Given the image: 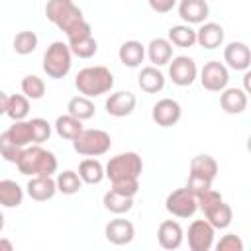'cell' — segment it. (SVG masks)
Masks as SVG:
<instances>
[{
	"label": "cell",
	"mask_w": 251,
	"mask_h": 251,
	"mask_svg": "<svg viewBox=\"0 0 251 251\" xmlns=\"http://www.w3.org/2000/svg\"><path fill=\"white\" fill-rule=\"evenodd\" d=\"M55 131H57V135L59 137H63V139H69V141H73L84 127H82V122L80 120H76V118H73L71 114H63V116H59L57 120H55Z\"/></svg>",
	"instance_id": "cell-29"
},
{
	"label": "cell",
	"mask_w": 251,
	"mask_h": 251,
	"mask_svg": "<svg viewBox=\"0 0 251 251\" xmlns=\"http://www.w3.org/2000/svg\"><path fill=\"white\" fill-rule=\"evenodd\" d=\"M37 43H39L37 33H35V31H29V29H24V31H18V33H16L12 45H14V51H16L18 55H29V53L35 51Z\"/></svg>",
	"instance_id": "cell-34"
},
{
	"label": "cell",
	"mask_w": 251,
	"mask_h": 251,
	"mask_svg": "<svg viewBox=\"0 0 251 251\" xmlns=\"http://www.w3.org/2000/svg\"><path fill=\"white\" fill-rule=\"evenodd\" d=\"M151 10L157 14H167L176 6V0H147Z\"/></svg>",
	"instance_id": "cell-42"
},
{
	"label": "cell",
	"mask_w": 251,
	"mask_h": 251,
	"mask_svg": "<svg viewBox=\"0 0 251 251\" xmlns=\"http://www.w3.org/2000/svg\"><path fill=\"white\" fill-rule=\"evenodd\" d=\"M224 61L233 71H247L251 65V51L249 45L243 41H231L224 47Z\"/></svg>",
	"instance_id": "cell-14"
},
{
	"label": "cell",
	"mask_w": 251,
	"mask_h": 251,
	"mask_svg": "<svg viewBox=\"0 0 251 251\" xmlns=\"http://www.w3.org/2000/svg\"><path fill=\"white\" fill-rule=\"evenodd\" d=\"M167 39L171 41V45L176 47H192L196 43V29H192L188 24H178L169 29Z\"/></svg>",
	"instance_id": "cell-30"
},
{
	"label": "cell",
	"mask_w": 251,
	"mask_h": 251,
	"mask_svg": "<svg viewBox=\"0 0 251 251\" xmlns=\"http://www.w3.org/2000/svg\"><path fill=\"white\" fill-rule=\"evenodd\" d=\"M45 16L53 25L65 31V35H69L73 29H76L84 22L82 10L73 0H47Z\"/></svg>",
	"instance_id": "cell-3"
},
{
	"label": "cell",
	"mask_w": 251,
	"mask_h": 251,
	"mask_svg": "<svg viewBox=\"0 0 251 251\" xmlns=\"http://www.w3.org/2000/svg\"><path fill=\"white\" fill-rule=\"evenodd\" d=\"M141 171H143V161L135 151L118 153L104 167V175L110 178L112 184L126 180H139Z\"/></svg>",
	"instance_id": "cell-4"
},
{
	"label": "cell",
	"mask_w": 251,
	"mask_h": 251,
	"mask_svg": "<svg viewBox=\"0 0 251 251\" xmlns=\"http://www.w3.org/2000/svg\"><path fill=\"white\" fill-rule=\"evenodd\" d=\"M22 202H24V188L12 178L0 180V206L18 208Z\"/></svg>",
	"instance_id": "cell-25"
},
{
	"label": "cell",
	"mask_w": 251,
	"mask_h": 251,
	"mask_svg": "<svg viewBox=\"0 0 251 251\" xmlns=\"http://www.w3.org/2000/svg\"><path fill=\"white\" fill-rule=\"evenodd\" d=\"M178 16L188 24H204L210 16V6L206 0H180L178 2Z\"/></svg>",
	"instance_id": "cell-17"
},
{
	"label": "cell",
	"mask_w": 251,
	"mask_h": 251,
	"mask_svg": "<svg viewBox=\"0 0 251 251\" xmlns=\"http://www.w3.org/2000/svg\"><path fill=\"white\" fill-rule=\"evenodd\" d=\"M118 59L122 65L129 67V69H137L145 59V45L135 39L124 41L118 49Z\"/></svg>",
	"instance_id": "cell-21"
},
{
	"label": "cell",
	"mask_w": 251,
	"mask_h": 251,
	"mask_svg": "<svg viewBox=\"0 0 251 251\" xmlns=\"http://www.w3.org/2000/svg\"><path fill=\"white\" fill-rule=\"evenodd\" d=\"M165 208L169 214L176 216V218H190L196 214L198 210V200H196V194L190 192L186 186L184 188H176L173 190L167 200H165Z\"/></svg>",
	"instance_id": "cell-7"
},
{
	"label": "cell",
	"mask_w": 251,
	"mask_h": 251,
	"mask_svg": "<svg viewBox=\"0 0 251 251\" xmlns=\"http://www.w3.org/2000/svg\"><path fill=\"white\" fill-rule=\"evenodd\" d=\"M29 114V98L24 94H12L8 96V106H6V116L12 122L25 120Z\"/></svg>",
	"instance_id": "cell-31"
},
{
	"label": "cell",
	"mask_w": 251,
	"mask_h": 251,
	"mask_svg": "<svg viewBox=\"0 0 251 251\" xmlns=\"http://www.w3.org/2000/svg\"><path fill=\"white\" fill-rule=\"evenodd\" d=\"M29 127H31V141H33L31 145H41L51 137V124L43 118H31Z\"/></svg>",
	"instance_id": "cell-37"
},
{
	"label": "cell",
	"mask_w": 251,
	"mask_h": 251,
	"mask_svg": "<svg viewBox=\"0 0 251 251\" xmlns=\"http://www.w3.org/2000/svg\"><path fill=\"white\" fill-rule=\"evenodd\" d=\"M190 175L214 182V178L218 176V161L206 153L196 155L190 159Z\"/></svg>",
	"instance_id": "cell-23"
},
{
	"label": "cell",
	"mask_w": 251,
	"mask_h": 251,
	"mask_svg": "<svg viewBox=\"0 0 251 251\" xmlns=\"http://www.w3.org/2000/svg\"><path fill=\"white\" fill-rule=\"evenodd\" d=\"M94 112H96V108H94L92 100L82 96V94L80 96H73L69 100V104H67V114H71L73 118H76L80 122L94 118Z\"/></svg>",
	"instance_id": "cell-28"
},
{
	"label": "cell",
	"mask_w": 251,
	"mask_h": 251,
	"mask_svg": "<svg viewBox=\"0 0 251 251\" xmlns=\"http://www.w3.org/2000/svg\"><path fill=\"white\" fill-rule=\"evenodd\" d=\"M220 106L226 114H231V116L241 114L247 108V92L237 86H231V88L226 86L220 94Z\"/></svg>",
	"instance_id": "cell-19"
},
{
	"label": "cell",
	"mask_w": 251,
	"mask_h": 251,
	"mask_svg": "<svg viewBox=\"0 0 251 251\" xmlns=\"http://www.w3.org/2000/svg\"><path fill=\"white\" fill-rule=\"evenodd\" d=\"M112 147V137L104 129H82L73 139V149L84 157H100Z\"/></svg>",
	"instance_id": "cell-6"
},
{
	"label": "cell",
	"mask_w": 251,
	"mask_h": 251,
	"mask_svg": "<svg viewBox=\"0 0 251 251\" xmlns=\"http://www.w3.org/2000/svg\"><path fill=\"white\" fill-rule=\"evenodd\" d=\"M182 239H184V231L180 227L178 222L175 220H165L159 224V229H157V241L163 249H178L182 245Z\"/></svg>",
	"instance_id": "cell-15"
},
{
	"label": "cell",
	"mask_w": 251,
	"mask_h": 251,
	"mask_svg": "<svg viewBox=\"0 0 251 251\" xmlns=\"http://www.w3.org/2000/svg\"><path fill=\"white\" fill-rule=\"evenodd\" d=\"M27 188V196L35 202H45V200H51L55 194H57V182L53 176H31L25 184Z\"/></svg>",
	"instance_id": "cell-16"
},
{
	"label": "cell",
	"mask_w": 251,
	"mask_h": 251,
	"mask_svg": "<svg viewBox=\"0 0 251 251\" xmlns=\"http://www.w3.org/2000/svg\"><path fill=\"white\" fill-rule=\"evenodd\" d=\"M102 204H104V208H106L108 212H112V214H116V216H122V214L129 212V210L133 208V198H131V196H124V194H120V192H116V190L110 188V190L104 194Z\"/></svg>",
	"instance_id": "cell-27"
},
{
	"label": "cell",
	"mask_w": 251,
	"mask_h": 251,
	"mask_svg": "<svg viewBox=\"0 0 251 251\" xmlns=\"http://www.w3.org/2000/svg\"><path fill=\"white\" fill-rule=\"evenodd\" d=\"M169 76L176 86H190L198 76V67L192 57L178 55L169 61Z\"/></svg>",
	"instance_id": "cell-8"
},
{
	"label": "cell",
	"mask_w": 251,
	"mask_h": 251,
	"mask_svg": "<svg viewBox=\"0 0 251 251\" xmlns=\"http://www.w3.org/2000/svg\"><path fill=\"white\" fill-rule=\"evenodd\" d=\"M186 188L198 196V194H202L204 190L212 188V182H210V180H204V178H198V176H192V175H188V182H186Z\"/></svg>",
	"instance_id": "cell-41"
},
{
	"label": "cell",
	"mask_w": 251,
	"mask_h": 251,
	"mask_svg": "<svg viewBox=\"0 0 251 251\" xmlns=\"http://www.w3.org/2000/svg\"><path fill=\"white\" fill-rule=\"evenodd\" d=\"M55 182H57V192H63L67 196H73V194H76L82 188V180H80L78 173H75V171H63V173H59L57 178H55Z\"/></svg>",
	"instance_id": "cell-33"
},
{
	"label": "cell",
	"mask_w": 251,
	"mask_h": 251,
	"mask_svg": "<svg viewBox=\"0 0 251 251\" xmlns=\"http://www.w3.org/2000/svg\"><path fill=\"white\" fill-rule=\"evenodd\" d=\"M4 229V214H2V210H0V231Z\"/></svg>",
	"instance_id": "cell-45"
},
{
	"label": "cell",
	"mask_w": 251,
	"mask_h": 251,
	"mask_svg": "<svg viewBox=\"0 0 251 251\" xmlns=\"http://www.w3.org/2000/svg\"><path fill=\"white\" fill-rule=\"evenodd\" d=\"M137 84L143 92L147 94H157L165 88V75L159 71V67L155 65H149V67H143L139 76H137Z\"/></svg>",
	"instance_id": "cell-22"
},
{
	"label": "cell",
	"mask_w": 251,
	"mask_h": 251,
	"mask_svg": "<svg viewBox=\"0 0 251 251\" xmlns=\"http://www.w3.org/2000/svg\"><path fill=\"white\" fill-rule=\"evenodd\" d=\"M182 116V108L176 100L173 98H161L153 104V110H151V118L157 126L161 127H173L175 124H178Z\"/></svg>",
	"instance_id": "cell-11"
},
{
	"label": "cell",
	"mask_w": 251,
	"mask_h": 251,
	"mask_svg": "<svg viewBox=\"0 0 251 251\" xmlns=\"http://www.w3.org/2000/svg\"><path fill=\"white\" fill-rule=\"evenodd\" d=\"M12 249H14V243L10 239L0 237V251H12Z\"/></svg>",
	"instance_id": "cell-44"
},
{
	"label": "cell",
	"mask_w": 251,
	"mask_h": 251,
	"mask_svg": "<svg viewBox=\"0 0 251 251\" xmlns=\"http://www.w3.org/2000/svg\"><path fill=\"white\" fill-rule=\"evenodd\" d=\"M8 139L20 147H27L31 141V127H29V120H20V122H14L6 131Z\"/></svg>",
	"instance_id": "cell-32"
},
{
	"label": "cell",
	"mask_w": 251,
	"mask_h": 251,
	"mask_svg": "<svg viewBox=\"0 0 251 251\" xmlns=\"http://www.w3.org/2000/svg\"><path fill=\"white\" fill-rule=\"evenodd\" d=\"M188 247L190 251H210L214 247L216 229L208 220H194L188 226Z\"/></svg>",
	"instance_id": "cell-10"
},
{
	"label": "cell",
	"mask_w": 251,
	"mask_h": 251,
	"mask_svg": "<svg viewBox=\"0 0 251 251\" xmlns=\"http://www.w3.org/2000/svg\"><path fill=\"white\" fill-rule=\"evenodd\" d=\"M24 149H25V147H20V145L12 143L6 133H0V155H2L8 163H14V165H16L18 159L22 157V151H24Z\"/></svg>",
	"instance_id": "cell-38"
},
{
	"label": "cell",
	"mask_w": 251,
	"mask_h": 251,
	"mask_svg": "<svg viewBox=\"0 0 251 251\" xmlns=\"http://www.w3.org/2000/svg\"><path fill=\"white\" fill-rule=\"evenodd\" d=\"M67 45H69L71 53L76 55L78 59H90L98 51V41L92 35L82 37V39H75V41H67Z\"/></svg>",
	"instance_id": "cell-35"
},
{
	"label": "cell",
	"mask_w": 251,
	"mask_h": 251,
	"mask_svg": "<svg viewBox=\"0 0 251 251\" xmlns=\"http://www.w3.org/2000/svg\"><path fill=\"white\" fill-rule=\"evenodd\" d=\"M145 53L155 67H163V65H169V61L173 59V45L165 37H155L149 41Z\"/></svg>",
	"instance_id": "cell-24"
},
{
	"label": "cell",
	"mask_w": 251,
	"mask_h": 251,
	"mask_svg": "<svg viewBox=\"0 0 251 251\" xmlns=\"http://www.w3.org/2000/svg\"><path fill=\"white\" fill-rule=\"evenodd\" d=\"M218 251H243V241L239 235L235 233H226L218 243H216Z\"/></svg>",
	"instance_id": "cell-39"
},
{
	"label": "cell",
	"mask_w": 251,
	"mask_h": 251,
	"mask_svg": "<svg viewBox=\"0 0 251 251\" xmlns=\"http://www.w3.org/2000/svg\"><path fill=\"white\" fill-rule=\"evenodd\" d=\"M75 86L76 90L86 96V98H96L102 96L106 92L112 90L114 86V75L110 69L102 67V65H94V67H84L78 71L76 78H75Z\"/></svg>",
	"instance_id": "cell-2"
},
{
	"label": "cell",
	"mask_w": 251,
	"mask_h": 251,
	"mask_svg": "<svg viewBox=\"0 0 251 251\" xmlns=\"http://www.w3.org/2000/svg\"><path fill=\"white\" fill-rule=\"evenodd\" d=\"M229 82V71L220 61H208L204 63L200 71V84L210 92H222Z\"/></svg>",
	"instance_id": "cell-9"
},
{
	"label": "cell",
	"mask_w": 251,
	"mask_h": 251,
	"mask_svg": "<svg viewBox=\"0 0 251 251\" xmlns=\"http://www.w3.org/2000/svg\"><path fill=\"white\" fill-rule=\"evenodd\" d=\"M135 104H137L135 94H131L129 90H118L106 98L104 108L114 118H126L135 110Z\"/></svg>",
	"instance_id": "cell-12"
},
{
	"label": "cell",
	"mask_w": 251,
	"mask_h": 251,
	"mask_svg": "<svg viewBox=\"0 0 251 251\" xmlns=\"http://www.w3.org/2000/svg\"><path fill=\"white\" fill-rule=\"evenodd\" d=\"M43 73L49 78H65L73 67V53L67 43L53 41L43 53Z\"/></svg>",
	"instance_id": "cell-5"
},
{
	"label": "cell",
	"mask_w": 251,
	"mask_h": 251,
	"mask_svg": "<svg viewBox=\"0 0 251 251\" xmlns=\"http://www.w3.org/2000/svg\"><path fill=\"white\" fill-rule=\"evenodd\" d=\"M78 176L86 184H100L102 178L106 176L104 175V165L98 159H94V157L82 159L80 165H78Z\"/></svg>",
	"instance_id": "cell-26"
},
{
	"label": "cell",
	"mask_w": 251,
	"mask_h": 251,
	"mask_svg": "<svg viewBox=\"0 0 251 251\" xmlns=\"http://www.w3.org/2000/svg\"><path fill=\"white\" fill-rule=\"evenodd\" d=\"M112 190L124 194V196H135L139 192V180H126V182H116L112 184Z\"/></svg>",
	"instance_id": "cell-40"
},
{
	"label": "cell",
	"mask_w": 251,
	"mask_h": 251,
	"mask_svg": "<svg viewBox=\"0 0 251 251\" xmlns=\"http://www.w3.org/2000/svg\"><path fill=\"white\" fill-rule=\"evenodd\" d=\"M6 106H8V94L0 90V116L6 114Z\"/></svg>",
	"instance_id": "cell-43"
},
{
	"label": "cell",
	"mask_w": 251,
	"mask_h": 251,
	"mask_svg": "<svg viewBox=\"0 0 251 251\" xmlns=\"http://www.w3.org/2000/svg\"><path fill=\"white\" fill-rule=\"evenodd\" d=\"M202 212H204L206 220L212 224V227H214V229H226V227L231 224V220H233L231 206H229L227 202H224V198H220V200L212 202V204H210V206H206Z\"/></svg>",
	"instance_id": "cell-18"
},
{
	"label": "cell",
	"mask_w": 251,
	"mask_h": 251,
	"mask_svg": "<svg viewBox=\"0 0 251 251\" xmlns=\"http://www.w3.org/2000/svg\"><path fill=\"white\" fill-rule=\"evenodd\" d=\"M104 235L110 243L114 245H127L133 241L135 237V227L129 220L126 218H116V220H110L104 227Z\"/></svg>",
	"instance_id": "cell-13"
},
{
	"label": "cell",
	"mask_w": 251,
	"mask_h": 251,
	"mask_svg": "<svg viewBox=\"0 0 251 251\" xmlns=\"http://www.w3.org/2000/svg\"><path fill=\"white\" fill-rule=\"evenodd\" d=\"M22 92L29 100H39L45 94V82L37 75H25L22 78Z\"/></svg>",
	"instance_id": "cell-36"
},
{
	"label": "cell",
	"mask_w": 251,
	"mask_h": 251,
	"mask_svg": "<svg viewBox=\"0 0 251 251\" xmlns=\"http://www.w3.org/2000/svg\"><path fill=\"white\" fill-rule=\"evenodd\" d=\"M16 167L25 176H51L57 171L59 163L53 151H47L41 145H31L22 151V157L18 159Z\"/></svg>",
	"instance_id": "cell-1"
},
{
	"label": "cell",
	"mask_w": 251,
	"mask_h": 251,
	"mask_svg": "<svg viewBox=\"0 0 251 251\" xmlns=\"http://www.w3.org/2000/svg\"><path fill=\"white\" fill-rule=\"evenodd\" d=\"M196 43L204 49H218L224 43V27L216 22L200 24V29H196Z\"/></svg>",
	"instance_id": "cell-20"
}]
</instances>
